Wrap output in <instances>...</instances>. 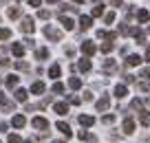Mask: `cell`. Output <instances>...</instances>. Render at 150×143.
Instances as JSON below:
<instances>
[{
  "mask_svg": "<svg viewBox=\"0 0 150 143\" xmlns=\"http://www.w3.org/2000/svg\"><path fill=\"white\" fill-rule=\"evenodd\" d=\"M44 35H47V37H51L53 42H60V40H62V31L53 29L51 24H47V27H44Z\"/></svg>",
  "mask_w": 150,
  "mask_h": 143,
  "instance_id": "cell-1",
  "label": "cell"
},
{
  "mask_svg": "<svg viewBox=\"0 0 150 143\" xmlns=\"http://www.w3.org/2000/svg\"><path fill=\"white\" fill-rule=\"evenodd\" d=\"M31 125L35 130H49V121L44 119V117H33L31 119Z\"/></svg>",
  "mask_w": 150,
  "mask_h": 143,
  "instance_id": "cell-2",
  "label": "cell"
},
{
  "mask_svg": "<svg viewBox=\"0 0 150 143\" xmlns=\"http://www.w3.org/2000/svg\"><path fill=\"white\" fill-rule=\"evenodd\" d=\"M20 29H22L24 33H33L35 31V24H33V18H22V24H20Z\"/></svg>",
  "mask_w": 150,
  "mask_h": 143,
  "instance_id": "cell-3",
  "label": "cell"
},
{
  "mask_svg": "<svg viewBox=\"0 0 150 143\" xmlns=\"http://www.w3.org/2000/svg\"><path fill=\"white\" fill-rule=\"evenodd\" d=\"M95 51H97V49H95V44H93V42H88V40H86L84 44H82V53H84L86 57L95 55Z\"/></svg>",
  "mask_w": 150,
  "mask_h": 143,
  "instance_id": "cell-4",
  "label": "cell"
},
{
  "mask_svg": "<svg viewBox=\"0 0 150 143\" xmlns=\"http://www.w3.org/2000/svg\"><path fill=\"white\" fill-rule=\"evenodd\" d=\"M108 106H110V99H108V95H104L102 99H97V104H95V108H97L99 112L108 110Z\"/></svg>",
  "mask_w": 150,
  "mask_h": 143,
  "instance_id": "cell-5",
  "label": "cell"
},
{
  "mask_svg": "<svg viewBox=\"0 0 150 143\" xmlns=\"http://www.w3.org/2000/svg\"><path fill=\"white\" fill-rule=\"evenodd\" d=\"M122 130H124L126 134H132V132H135V121H132L130 117H126V119H124V123H122Z\"/></svg>",
  "mask_w": 150,
  "mask_h": 143,
  "instance_id": "cell-6",
  "label": "cell"
},
{
  "mask_svg": "<svg viewBox=\"0 0 150 143\" xmlns=\"http://www.w3.org/2000/svg\"><path fill=\"white\" fill-rule=\"evenodd\" d=\"M11 125H13V128H24V125H27V119H24V115H16L13 119H11Z\"/></svg>",
  "mask_w": 150,
  "mask_h": 143,
  "instance_id": "cell-7",
  "label": "cell"
},
{
  "mask_svg": "<svg viewBox=\"0 0 150 143\" xmlns=\"http://www.w3.org/2000/svg\"><path fill=\"white\" fill-rule=\"evenodd\" d=\"M93 123H95V117H91V115H80V125H84V128H91Z\"/></svg>",
  "mask_w": 150,
  "mask_h": 143,
  "instance_id": "cell-8",
  "label": "cell"
},
{
  "mask_svg": "<svg viewBox=\"0 0 150 143\" xmlns=\"http://www.w3.org/2000/svg\"><path fill=\"white\" fill-rule=\"evenodd\" d=\"M44 90H47V86H44L42 82H33L31 84V92H33V95H42Z\"/></svg>",
  "mask_w": 150,
  "mask_h": 143,
  "instance_id": "cell-9",
  "label": "cell"
},
{
  "mask_svg": "<svg viewBox=\"0 0 150 143\" xmlns=\"http://www.w3.org/2000/svg\"><path fill=\"white\" fill-rule=\"evenodd\" d=\"M128 95V88L124 86V84H117V86H115V97L117 99H124Z\"/></svg>",
  "mask_w": 150,
  "mask_h": 143,
  "instance_id": "cell-10",
  "label": "cell"
},
{
  "mask_svg": "<svg viewBox=\"0 0 150 143\" xmlns=\"http://www.w3.org/2000/svg\"><path fill=\"white\" fill-rule=\"evenodd\" d=\"M11 53H13L16 57H22V55H24V46L20 44V42H13V46H11Z\"/></svg>",
  "mask_w": 150,
  "mask_h": 143,
  "instance_id": "cell-11",
  "label": "cell"
},
{
  "mask_svg": "<svg viewBox=\"0 0 150 143\" xmlns=\"http://www.w3.org/2000/svg\"><path fill=\"white\" fill-rule=\"evenodd\" d=\"M53 110H55L57 115H66V112H69V104H64V101H57L55 106H53Z\"/></svg>",
  "mask_w": 150,
  "mask_h": 143,
  "instance_id": "cell-12",
  "label": "cell"
},
{
  "mask_svg": "<svg viewBox=\"0 0 150 143\" xmlns=\"http://www.w3.org/2000/svg\"><path fill=\"white\" fill-rule=\"evenodd\" d=\"M60 22H62V27H64L66 31H71V29L75 27V22H73V20L69 18V15H60Z\"/></svg>",
  "mask_w": 150,
  "mask_h": 143,
  "instance_id": "cell-13",
  "label": "cell"
},
{
  "mask_svg": "<svg viewBox=\"0 0 150 143\" xmlns=\"http://www.w3.org/2000/svg\"><path fill=\"white\" fill-rule=\"evenodd\" d=\"M77 68H80L82 73H88V70H91V60H88V57L80 60V62H77Z\"/></svg>",
  "mask_w": 150,
  "mask_h": 143,
  "instance_id": "cell-14",
  "label": "cell"
},
{
  "mask_svg": "<svg viewBox=\"0 0 150 143\" xmlns=\"http://www.w3.org/2000/svg\"><path fill=\"white\" fill-rule=\"evenodd\" d=\"M80 27L84 29V31L93 27V20H91V15H82V18H80Z\"/></svg>",
  "mask_w": 150,
  "mask_h": 143,
  "instance_id": "cell-15",
  "label": "cell"
},
{
  "mask_svg": "<svg viewBox=\"0 0 150 143\" xmlns=\"http://www.w3.org/2000/svg\"><path fill=\"white\" fill-rule=\"evenodd\" d=\"M137 20H139L141 24H146V22L150 20V13H148L146 9H139V11H137Z\"/></svg>",
  "mask_w": 150,
  "mask_h": 143,
  "instance_id": "cell-16",
  "label": "cell"
},
{
  "mask_svg": "<svg viewBox=\"0 0 150 143\" xmlns=\"http://www.w3.org/2000/svg\"><path fill=\"white\" fill-rule=\"evenodd\" d=\"M60 73H62L60 64H53L51 68H49V77H53V79H57V77H60Z\"/></svg>",
  "mask_w": 150,
  "mask_h": 143,
  "instance_id": "cell-17",
  "label": "cell"
},
{
  "mask_svg": "<svg viewBox=\"0 0 150 143\" xmlns=\"http://www.w3.org/2000/svg\"><path fill=\"white\" fill-rule=\"evenodd\" d=\"M57 130H60V132L64 134L66 139L71 137V128H69V123H64V121H60V123H57Z\"/></svg>",
  "mask_w": 150,
  "mask_h": 143,
  "instance_id": "cell-18",
  "label": "cell"
},
{
  "mask_svg": "<svg viewBox=\"0 0 150 143\" xmlns=\"http://www.w3.org/2000/svg\"><path fill=\"white\" fill-rule=\"evenodd\" d=\"M126 64H128V66H139V64H141V57H139V55H128V57H126Z\"/></svg>",
  "mask_w": 150,
  "mask_h": 143,
  "instance_id": "cell-19",
  "label": "cell"
},
{
  "mask_svg": "<svg viewBox=\"0 0 150 143\" xmlns=\"http://www.w3.org/2000/svg\"><path fill=\"white\" fill-rule=\"evenodd\" d=\"M27 97H29V92L24 90V88H18V90H16V99H18V101H27Z\"/></svg>",
  "mask_w": 150,
  "mask_h": 143,
  "instance_id": "cell-20",
  "label": "cell"
},
{
  "mask_svg": "<svg viewBox=\"0 0 150 143\" xmlns=\"http://www.w3.org/2000/svg\"><path fill=\"white\" fill-rule=\"evenodd\" d=\"M69 86L73 88V90H77V88H82V79L80 77H71L69 79Z\"/></svg>",
  "mask_w": 150,
  "mask_h": 143,
  "instance_id": "cell-21",
  "label": "cell"
},
{
  "mask_svg": "<svg viewBox=\"0 0 150 143\" xmlns=\"http://www.w3.org/2000/svg\"><path fill=\"white\" fill-rule=\"evenodd\" d=\"M77 137H80L82 141H95V137H93V134H88L86 130H80V132H77Z\"/></svg>",
  "mask_w": 150,
  "mask_h": 143,
  "instance_id": "cell-22",
  "label": "cell"
},
{
  "mask_svg": "<svg viewBox=\"0 0 150 143\" xmlns=\"http://www.w3.org/2000/svg\"><path fill=\"white\" fill-rule=\"evenodd\" d=\"M18 75H9V77H7V86H9V88H16V86H18Z\"/></svg>",
  "mask_w": 150,
  "mask_h": 143,
  "instance_id": "cell-23",
  "label": "cell"
},
{
  "mask_svg": "<svg viewBox=\"0 0 150 143\" xmlns=\"http://www.w3.org/2000/svg\"><path fill=\"white\" fill-rule=\"evenodd\" d=\"M35 57H38V60H47V57H49V49H38Z\"/></svg>",
  "mask_w": 150,
  "mask_h": 143,
  "instance_id": "cell-24",
  "label": "cell"
},
{
  "mask_svg": "<svg viewBox=\"0 0 150 143\" xmlns=\"http://www.w3.org/2000/svg\"><path fill=\"white\" fill-rule=\"evenodd\" d=\"M132 35H135V40L139 42V44H144V40H146V37H144V33H141L139 29H132Z\"/></svg>",
  "mask_w": 150,
  "mask_h": 143,
  "instance_id": "cell-25",
  "label": "cell"
},
{
  "mask_svg": "<svg viewBox=\"0 0 150 143\" xmlns=\"http://www.w3.org/2000/svg\"><path fill=\"white\" fill-rule=\"evenodd\" d=\"M0 108H2V110H7V112H11V110H13V101H9V99H5V101L0 104Z\"/></svg>",
  "mask_w": 150,
  "mask_h": 143,
  "instance_id": "cell-26",
  "label": "cell"
},
{
  "mask_svg": "<svg viewBox=\"0 0 150 143\" xmlns=\"http://www.w3.org/2000/svg\"><path fill=\"white\" fill-rule=\"evenodd\" d=\"M7 15H9V18H20V9L18 7H11V9L7 11Z\"/></svg>",
  "mask_w": 150,
  "mask_h": 143,
  "instance_id": "cell-27",
  "label": "cell"
},
{
  "mask_svg": "<svg viewBox=\"0 0 150 143\" xmlns=\"http://www.w3.org/2000/svg\"><path fill=\"white\" fill-rule=\"evenodd\" d=\"M9 37H11V31H9V29H2V27H0V40H9Z\"/></svg>",
  "mask_w": 150,
  "mask_h": 143,
  "instance_id": "cell-28",
  "label": "cell"
},
{
  "mask_svg": "<svg viewBox=\"0 0 150 143\" xmlns=\"http://www.w3.org/2000/svg\"><path fill=\"white\" fill-rule=\"evenodd\" d=\"M53 92H55V95H60V92H64V84L55 82V84H53Z\"/></svg>",
  "mask_w": 150,
  "mask_h": 143,
  "instance_id": "cell-29",
  "label": "cell"
},
{
  "mask_svg": "<svg viewBox=\"0 0 150 143\" xmlns=\"http://www.w3.org/2000/svg\"><path fill=\"white\" fill-rule=\"evenodd\" d=\"M7 143H22V139H20V134H9Z\"/></svg>",
  "mask_w": 150,
  "mask_h": 143,
  "instance_id": "cell-30",
  "label": "cell"
},
{
  "mask_svg": "<svg viewBox=\"0 0 150 143\" xmlns=\"http://www.w3.org/2000/svg\"><path fill=\"white\" fill-rule=\"evenodd\" d=\"M141 123H144V125H150V115H148L146 110H141Z\"/></svg>",
  "mask_w": 150,
  "mask_h": 143,
  "instance_id": "cell-31",
  "label": "cell"
},
{
  "mask_svg": "<svg viewBox=\"0 0 150 143\" xmlns=\"http://www.w3.org/2000/svg\"><path fill=\"white\" fill-rule=\"evenodd\" d=\"M104 22L112 24V22H115V13H112V11H110V13H106V15H104Z\"/></svg>",
  "mask_w": 150,
  "mask_h": 143,
  "instance_id": "cell-32",
  "label": "cell"
},
{
  "mask_svg": "<svg viewBox=\"0 0 150 143\" xmlns=\"http://www.w3.org/2000/svg\"><path fill=\"white\" fill-rule=\"evenodd\" d=\"M112 68H115V62H112V60H106V64H104V70H106V73H110Z\"/></svg>",
  "mask_w": 150,
  "mask_h": 143,
  "instance_id": "cell-33",
  "label": "cell"
},
{
  "mask_svg": "<svg viewBox=\"0 0 150 143\" xmlns=\"http://www.w3.org/2000/svg\"><path fill=\"white\" fill-rule=\"evenodd\" d=\"M104 13V7H93V18H99Z\"/></svg>",
  "mask_w": 150,
  "mask_h": 143,
  "instance_id": "cell-34",
  "label": "cell"
},
{
  "mask_svg": "<svg viewBox=\"0 0 150 143\" xmlns=\"http://www.w3.org/2000/svg\"><path fill=\"white\" fill-rule=\"evenodd\" d=\"M112 51V42H106V44H102V53H110Z\"/></svg>",
  "mask_w": 150,
  "mask_h": 143,
  "instance_id": "cell-35",
  "label": "cell"
},
{
  "mask_svg": "<svg viewBox=\"0 0 150 143\" xmlns=\"http://www.w3.org/2000/svg\"><path fill=\"white\" fill-rule=\"evenodd\" d=\"M49 15H51V13H49L47 9H42V11H38V18H42V20H47Z\"/></svg>",
  "mask_w": 150,
  "mask_h": 143,
  "instance_id": "cell-36",
  "label": "cell"
},
{
  "mask_svg": "<svg viewBox=\"0 0 150 143\" xmlns=\"http://www.w3.org/2000/svg\"><path fill=\"white\" fill-rule=\"evenodd\" d=\"M135 110H141V99H132V104H130Z\"/></svg>",
  "mask_w": 150,
  "mask_h": 143,
  "instance_id": "cell-37",
  "label": "cell"
},
{
  "mask_svg": "<svg viewBox=\"0 0 150 143\" xmlns=\"http://www.w3.org/2000/svg\"><path fill=\"white\" fill-rule=\"evenodd\" d=\"M137 88H139L141 92H146V90H148V84H146V82H139V84H137Z\"/></svg>",
  "mask_w": 150,
  "mask_h": 143,
  "instance_id": "cell-38",
  "label": "cell"
},
{
  "mask_svg": "<svg viewBox=\"0 0 150 143\" xmlns=\"http://www.w3.org/2000/svg\"><path fill=\"white\" fill-rule=\"evenodd\" d=\"M102 121H104V123H112V121H115V115H106Z\"/></svg>",
  "mask_w": 150,
  "mask_h": 143,
  "instance_id": "cell-39",
  "label": "cell"
},
{
  "mask_svg": "<svg viewBox=\"0 0 150 143\" xmlns=\"http://www.w3.org/2000/svg\"><path fill=\"white\" fill-rule=\"evenodd\" d=\"M141 77H144V79H150V68H144V70H141Z\"/></svg>",
  "mask_w": 150,
  "mask_h": 143,
  "instance_id": "cell-40",
  "label": "cell"
},
{
  "mask_svg": "<svg viewBox=\"0 0 150 143\" xmlns=\"http://www.w3.org/2000/svg\"><path fill=\"white\" fill-rule=\"evenodd\" d=\"M7 128H9V123H7V121H0V132H7Z\"/></svg>",
  "mask_w": 150,
  "mask_h": 143,
  "instance_id": "cell-41",
  "label": "cell"
},
{
  "mask_svg": "<svg viewBox=\"0 0 150 143\" xmlns=\"http://www.w3.org/2000/svg\"><path fill=\"white\" fill-rule=\"evenodd\" d=\"M16 68H20V70H27V68H29V66H27V64H24V62H18V64H16Z\"/></svg>",
  "mask_w": 150,
  "mask_h": 143,
  "instance_id": "cell-42",
  "label": "cell"
},
{
  "mask_svg": "<svg viewBox=\"0 0 150 143\" xmlns=\"http://www.w3.org/2000/svg\"><path fill=\"white\" fill-rule=\"evenodd\" d=\"M29 5H31V7H40V5H42V0H29Z\"/></svg>",
  "mask_w": 150,
  "mask_h": 143,
  "instance_id": "cell-43",
  "label": "cell"
},
{
  "mask_svg": "<svg viewBox=\"0 0 150 143\" xmlns=\"http://www.w3.org/2000/svg\"><path fill=\"white\" fill-rule=\"evenodd\" d=\"M69 101H71V104H75V106H77V104H80V97H69Z\"/></svg>",
  "mask_w": 150,
  "mask_h": 143,
  "instance_id": "cell-44",
  "label": "cell"
},
{
  "mask_svg": "<svg viewBox=\"0 0 150 143\" xmlns=\"http://www.w3.org/2000/svg\"><path fill=\"white\" fill-rule=\"evenodd\" d=\"M146 62H150V46L146 49Z\"/></svg>",
  "mask_w": 150,
  "mask_h": 143,
  "instance_id": "cell-45",
  "label": "cell"
},
{
  "mask_svg": "<svg viewBox=\"0 0 150 143\" xmlns=\"http://www.w3.org/2000/svg\"><path fill=\"white\" fill-rule=\"evenodd\" d=\"M122 2H124V0H112V5H115V7H122Z\"/></svg>",
  "mask_w": 150,
  "mask_h": 143,
  "instance_id": "cell-46",
  "label": "cell"
},
{
  "mask_svg": "<svg viewBox=\"0 0 150 143\" xmlns=\"http://www.w3.org/2000/svg\"><path fill=\"white\" fill-rule=\"evenodd\" d=\"M47 2H51V5H55V2H57V0H47Z\"/></svg>",
  "mask_w": 150,
  "mask_h": 143,
  "instance_id": "cell-47",
  "label": "cell"
},
{
  "mask_svg": "<svg viewBox=\"0 0 150 143\" xmlns=\"http://www.w3.org/2000/svg\"><path fill=\"white\" fill-rule=\"evenodd\" d=\"M75 2H77V5H82V2H84V0H75Z\"/></svg>",
  "mask_w": 150,
  "mask_h": 143,
  "instance_id": "cell-48",
  "label": "cell"
},
{
  "mask_svg": "<svg viewBox=\"0 0 150 143\" xmlns=\"http://www.w3.org/2000/svg\"><path fill=\"white\" fill-rule=\"evenodd\" d=\"M95 2H104V0H95Z\"/></svg>",
  "mask_w": 150,
  "mask_h": 143,
  "instance_id": "cell-49",
  "label": "cell"
},
{
  "mask_svg": "<svg viewBox=\"0 0 150 143\" xmlns=\"http://www.w3.org/2000/svg\"><path fill=\"white\" fill-rule=\"evenodd\" d=\"M148 104H150V99H148Z\"/></svg>",
  "mask_w": 150,
  "mask_h": 143,
  "instance_id": "cell-50",
  "label": "cell"
},
{
  "mask_svg": "<svg viewBox=\"0 0 150 143\" xmlns=\"http://www.w3.org/2000/svg\"><path fill=\"white\" fill-rule=\"evenodd\" d=\"M148 33H150V29H148Z\"/></svg>",
  "mask_w": 150,
  "mask_h": 143,
  "instance_id": "cell-51",
  "label": "cell"
}]
</instances>
